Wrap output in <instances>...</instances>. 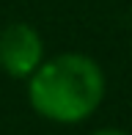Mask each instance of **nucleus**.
<instances>
[{
	"mask_svg": "<svg viewBox=\"0 0 132 135\" xmlns=\"http://www.w3.org/2000/svg\"><path fill=\"white\" fill-rule=\"evenodd\" d=\"M28 105L36 116L61 127L83 124L99 110L107 91V77L99 61L85 52L47 55L44 64L25 80Z\"/></svg>",
	"mask_w": 132,
	"mask_h": 135,
	"instance_id": "obj_1",
	"label": "nucleus"
},
{
	"mask_svg": "<svg viewBox=\"0 0 132 135\" xmlns=\"http://www.w3.org/2000/svg\"><path fill=\"white\" fill-rule=\"evenodd\" d=\"M47 44L39 28L31 22H11L0 30V72L8 75L11 80H22L44 64Z\"/></svg>",
	"mask_w": 132,
	"mask_h": 135,
	"instance_id": "obj_2",
	"label": "nucleus"
},
{
	"mask_svg": "<svg viewBox=\"0 0 132 135\" xmlns=\"http://www.w3.org/2000/svg\"><path fill=\"white\" fill-rule=\"evenodd\" d=\"M91 135H132V132H127V130H121V127H102V130H97V132H91Z\"/></svg>",
	"mask_w": 132,
	"mask_h": 135,
	"instance_id": "obj_3",
	"label": "nucleus"
}]
</instances>
